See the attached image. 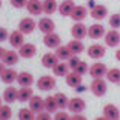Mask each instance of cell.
Wrapping results in <instances>:
<instances>
[{
	"label": "cell",
	"mask_w": 120,
	"mask_h": 120,
	"mask_svg": "<svg viewBox=\"0 0 120 120\" xmlns=\"http://www.w3.org/2000/svg\"><path fill=\"white\" fill-rule=\"evenodd\" d=\"M91 92L95 95V97H103L108 91V85H106V80L103 79H94L91 82V86H89Z\"/></svg>",
	"instance_id": "obj_1"
},
{
	"label": "cell",
	"mask_w": 120,
	"mask_h": 120,
	"mask_svg": "<svg viewBox=\"0 0 120 120\" xmlns=\"http://www.w3.org/2000/svg\"><path fill=\"white\" fill-rule=\"evenodd\" d=\"M106 72H108V66L102 62H95L89 66V75L92 79H103L106 77Z\"/></svg>",
	"instance_id": "obj_2"
},
{
	"label": "cell",
	"mask_w": 120,
	"mask_h": 120,
	"mask_svg": "<svg viewBox=\"0 0 120 120\" xmlns=\"http://www.w3.org/2000/svg\"><path fill=\"white\" fill-rule=\"evenodd\" d=\"M86 108V103L82 97H72L69 99V103H68V111L72 114H82Z\"/></svg>",
	"instance_id": "obj_3"
},
{
	"label": "cell",
	"mask_w": 120,
	"mask_h": 120,
	"mask_svg": "<svg viewBox=\"0 0 120 120\" xmlns=\"http://www.w3.org/2000/svg\"><path fill=\"white\" fill-rule=\"evenodd\" d=\"M71 35H72V39H77V40L85 39L88 35V26L83 22H75L71 28Z\"/></svg>",
	"instance_id": "obj_4"
},
{
	"label": "cell",
	"mask_w": 120,
	"mask_h": 120,
	"mask_svg": "<svg viewBox=\"0 0 120 120\" xmlns=\"http://www.w3.org/2000/svg\"><path fill=\"white\" fill-rule=\"evenodd\" d=\"M35 28H37V22L32 17H25V19H22V20L19 22V31H22L25 35L34 32Z\"/></svg>",
	"instance_id": "obj_5"
},
{
	"label": "cell",
	"mask_w": 120,
	"mask_h": 120,
	"mask_svg": "<svg viewBox=\"0 0 120 120\" xmlns=\"http://www.w3.org/2000/svg\"><path fill=\"white\" fill-rule=\"evenodd\" d=\"M35 83L40 91H51L52 88H56V79L52 75H42Z\"/></svg>",
	"instance_id": "obj_6"
},
{
	"label": "cell",
	"mask_w": 120,
	"mask_h": 120,
	"mask_svg": "<svg viewBox=\"0 0 120 120\" xmlns=\"http://www.w3.org/2000/svg\"><path fill=\"white\" fill-rule=\"evenodd\" d=\"M106 34V29L102 23H94V25H89L88 28V37L92 40H99L102 37H105Z\"/></svg>",
	"instance_id": "obj_7"
},
{
	"label": "cell",
	"mask_w": 120,
	"mask_h": 120,
	"mask_svg": "<svg viewBox=\"0 0 120 120\" xmlns=\"http://www.w3.org/2000/svg\"><path fill=\"white\" fill-rule=\"evenodd\" d=\"M43 43H45L46 48H49V49H57L62 43V39H60V35L57 32H49V34H45L43 37Z\"/></svg>",
	"instance_id": "obj_8"
},
{
	"label": "cell",
	"mask_w": 120,
	"mask_h": 120,
	"mask_svg": "<svg viewBox=\"0 0 120 120\" xmlns=\"http://www.w3.org/2000/svg\"><path fill=\"white\" fill-rule=\"evenodd\" d=\"M105 45L109 46V48H116L120 45V32L117 29H111V31H106L105 34Z\"/></svg>",
	"instance_id": "obj_9"
},
{
	"label": "cell",
	"mask_w": 120,
	"mask_h": 120,
	"mask_svg": "<svg viewBox=\"0 0 120 120\" xmlns=\"http://www.w3.org/2000/svg\"><path fill=\"white\" fill-rule=\"evenodd\" d=\"M37 28H39L40 32H43V34H49V32H54L56 23H54L52 19H49V17H42L37 22Z\"/></svg>",
	"instance_id": "obj_10"
},
{
	"label": "cell",
	"mask_w": 120,
	"mask_h": 120,
	"mask_svg": "<svg viewBox=\"0 0 120 120\" xmlns=\"http://www.w3.org/2000/svg\"><path fill=\"white\" fill-rule=\"evenodd\" d=\"M86 52H88V56L91 57V59L99 60V59H102V57L106 54V48L103 45H100V43H92V45L88 48Z\"/></svg>",
	"instance_id": "obj_11"
},
{
	"label": "cell",
	"mask_w": 120,
	"mask_h": 120,
	"mask_svg": "<svg viewBox=\"0 0 120 120\" xmlns=\"http://www.w3.org/2000/svg\"><path fill=\"white\" fill-rule=\"evenodd\" d=\"M19 56L23 57V59H32V57L35 56V52H37V48H35L34 43H23V45L19 48Z\"/></svg>",
	"instance_id": "obj_12"
},
{
	"label": "cell",
	"mask_w": 120,
	"mask_h": 120,
	"mask_svg": "<svg viewBox=\"0 0 120 120\" xmlns=\"http://www.w3.org/2000/svg\"><path fill=\"white\" fill-rule=\"evenodd\" d=\"M8 42H9V45L12 46V48H15V49H19L23 43H25V34L22 31H12L9 34V39H8Z\"/></svg>",
	"instance_id": "obj_13"
},
{
	"label": "cell",
	"mask_w": 120,
	"mask_h": 120,
	"mask_svg": "<svg viewBox=\"0 0 120 120\" xmlns=\"http://www.w3.org/2000/svg\"><path fill=\"white\" fill-rule=\"evenodd\" d=\"M28 108H31L32 111H34L35 114L42 112V111H45V99H42L40 95H32L31 100L28 102Z\"/></svg>",
	"instance_id": "obj_14"
},
{
	"label": "cell",
	"mask_w": 120,
	"mask_h": 120,
	"mask_svg": "<svg viewBox=\"0 0 120 120\" xmlns=\"http://www.w3.org/2000/svg\"><path fill=\"white\" fill-rule=\"evenodd\" d=\"M17 75H19V72L14 68H5V71L2 72V75H0V79H2V82L6 83V85H12L14 82H17Z\"/></svg>",
	"instance_id": "obj_15"
},
{
	"label": "cell",
	"mask_w": 120,
	"mask_h": 120,
	"mask_svg": "<svg viewBox=\"0 0 120 120\" xmlns=\"http://www.w3.org/2000/svg\"><path fill=\"white\" fill-rule=\"evenodd\" d=\"M89 14H91V17L94 19V20H97V22L103 20V19L108 17V8H106L105 5H95V6L89 11Z\"/></svg>",
	"instance_id": "obj_16"
},
{
	"label": "cell",
	"mask_w": 120,
	"mask_h": 120,
	"mask_svg": "<svg viewBox=\"0 0 120 120\" xmlns=\"http://www.w3.org/2000/svg\"><path fill=\"white\" fill-rule=\"evenodd\" d=\"M103 116L109 120H119L120 119V109L116 105H112V103H108L103 108Z\"/></svg>",
	"instance_id": "obj_17"
},
{
	"label": "cell",
	"mask_w": 120,
	"mask_h": 120,
	"mask_svg": "<svg viewBox=\"0 0 120 120\" xmlns=\"http://www.w3.org/2000/svg\"><path fill=\"white\" fill-rule=\"evenodd\" d=\"M26 9L31 15H40L43 12V2L40 0H28Z\"/></svg>",
	"instance_id": "obj_18"
},
{
	"label": "cell",
	"mask_w": 120,
	"mask_h": 120,
	"mask_svg": "<svg viewBox=\"0 0 120 120\" xmlns=\"http://www.w3.org/2000/svg\"><path fill=\"white\" fill-rule=\"evenodd\" d=\"M88 15V8L83 6V5H75L72 14H71V19L74 22H83Z\"/></svg>",
	"instance_id": "obj_19"
},
{
	"label": "cell",
	"mask_w": 120,
	"mask_h": 120,
	"mask_svg": "<svg viewBox=\"0 0 120 120\" xmlns=\"http://www.w3.org/2000/svg\"><path fill=\"white\" fill-rule=\"evenodd\" d=\"M34 75L31 74V72H28V71H23V72H19L17 75V83L20 85V88H23V86H32V83H34Z\"/></svg>",
	"instance_id": "obj_20"
},
{
	"label": "cell",
	"mask_w": 120,
	"mask_h": 120,
	"mask_svg": "<svg viewBox=\"0 0 120 120\" xmlns=\"http://www.w3.org/2000/svg\"><path fill=\"white\" fill-rule=\"evenodd\" d=\"M19 59H20L19 52H15V51H12V49H6L2 62L5 63V66H14V65L19 62Z\"/></svg>",
	"instance_id": "obj_21"
},
{
	"label": "cell",
	"mask_w": 120,
	"mask_h": 120,
	"mask_svg": "<svg viewBox=\"0 0 120 120\" xmlns=\"http://www.w3.org/2000/svg\"><path fill=\"white\" fill-rule=\"evenodd\" d=\"M74 8H75L74 2L63 0V2L59 5V14H60V15H63V17H71V14H72Z\"/></svg>",
	"instance_id": "obj_22"
},
{
	"label": "cell",
	"mask_w": 120,
	"mask_h": 120,
	"mask_svg": "<svg viewBox=\"0 0 120 120\" xmlns=\"http://www.w3.org/2000/svg\"><path fill=\"white\" fill-rule=\"evenodd\" d=\"M68 48H69L71 54L72 56H80L83 51H85V45H83V42L82 40H77V39H72L71 42H68Z\"/></svg>",
	"instance_id": "obj_23"
},
{
	"label": "cell",
	"mask_w": 120,
	"mask_h": 120,
	"mask_svg": "<svg viewBox=\"0 0 120 120\" xmlns=\"http://www.w3.org/2000/svg\"><path fill=\"white\" fill-rule=\"evenodd\" d=\"M59 62L60 60H59V57L56 56V52H46L45 56L42 57V65L45 68H49V69H52Z\"/></svg>",
	"instance_id": "obj_24"
},
{
	"label": "cell",
	"mask_w": 120,
	"mask_h": 120,
	"mask_svg": "<svg viewBox=\"0 0 120 120\" xmlns=\"http://www.w3.org/2000/svg\"><path fill=\"white\" fill-rule=\"evenodd\" d=\"M17 92H19V89H15L14 86L8 85V88H5V91H3V102L8 103V105L14 103L15 100H17Z\"/></svg>",
	"instance_id": "obj_25"
},
{
	"label": "cell",
	"mask_w": 120,
	"mask_h": 120,
	"mask_svg": "<svg viewBox=\"0 0 120 120\" xmlns=\"http://www.w3.org/2000/svg\"><path fill=\"white\" fill-rule=\"evenodd\" d=\"M82 77H83V75L77 74V72H74V71H69L68 75L65 77V80H66L68 86H71V88H77L79 85H82Z\"/></svg>",
	"instance_id": "obj_26"
},
{
	"label": "cell",
	"mask_w": 120,
	"mask_h": 120,
	"mask_svg": "<svg viewBox=\"0 0 120 120\" xmlns=\"http://www.w3.org/2000/svg\"><path fill=\"white\" fill-rule=\"evenodd\" d=\"M32 95H34V92H32L31 86H23V88H20L19 92H17V100L22 102V103H25V102H29V100H31Z\"/></svg>",
	"instance_id": "obj_27"
},
{
	"label": "cell",
	"mask_w": 120,
	"mask_h": 120,
	"mask_svg": "<svg viewBox=\"0 0 120 120\" xmlns=\"http://www.w3.org/2000/svg\"><path fill=\"white\" fill-rule=\"evenodd\" d=\"M69 71L71 69H69V66H68L66 62H59V63L52 68V72H54L56 77H66Z\"/></svg>",
	"instance_id": "obj_28"
},
{
	"label": "cell",
	"mask_w": 120,
	"mask_h": 120,
	"mask_svg": "<svg viewBox=\"0 0 120 120\" xmlns=\"http://www.w3.org/2000/svg\"><path fill=\"white\" fill-rule=\"evenodd\" d=\"M54 52H56V56H57V57H59L60 62H68V60L72 57V54H71L69 48H68L66 45H60L59 48L54 51Z\"/></svg>",
	"instance_id": "obj_29"
},
{
	"label": "cell",
	"mask_w": 120,
	"mask_h": 120,
	"mask_svg": "<svg viewBox=\"0 0 120 120\" xmlns=\"http://www.w3.org/2000/svg\"><path fill=\"white\" fill-rule=\"evenodd\" d=\"M106 80L114 85H120V68H109L106 72Z\"/></svg>",
	"instance_id": "obj_30"
},
{
	"label": "cell",
	"mask_w": 120,
	"mask_h": 120,
	"mask_svg": "<svg viewBox=\"0 0 120 120\" xmlns=\"http://www.w3.org/2000/svg\"><path fill=\"white\" fill-rule=\"evenodd\" d=\"M45 111L49 114H56L59 111V106H57V102H56V97L54 95H48L45 99Z\"/></svg>",
	"instance_id": "obj_31"
},
{
	"label": "cell",
	"mask_w": 120,
	"mask_h": 120,
	"mask_svg": "<svg viewBox=\"0 0 120 120\" xmlns=\"http://www.w3.org/2000/svg\"><path fill=\"white\" fill-rule=\"evenodd\" d=\"M56 11H59V3L57 0H43V12L48 15L54 14Z\"/></svg>",
	"instance_id": "obj_32"
},
{
	"label": "cell",
	"mask_w": 120,
	"mask_h": 120,
	"mask_svg": "<svg viewBox=\"0 0 120 120\" xmlns=\"http://www.w3.org/2000/svg\"><path fill=\"white\" fill-rule=\"evenodd\" d=\"M54 97H56V102H57L59 109H68V103H69V99L66 97V94H63V92H57Z\"/></svg>",
	"instance_id": "obj_33"
},
{
	"label": "cell",
	"mask_w": 120,
	"mask_h": 120,
	"mask_svg": "<svg viewBox=\"0 0 120 120\" xmlns=\"http://www.w3.org/2000/svg\"><path fill=\"white\" fill-rule=\"evenodd\" d=\"M37 114L31 109V108H22L19 111V120H35Z\"/></svg>",
	"instance_id": "obj_34"
},
{
	"label": "cell",
	"mask_w": 120,
	"mask_h": 120,
	"mask_svg": "<svg viewBox=\"0 0 120 120\" xmlns=\"http://www.w3.org/2000/svg\"><path fill=\"white\" fill-rule=\"evenodd\" d=\"M12 117V109H11V106L8 105H2L0 106V120H9Z\"/></svg>",
	"instance_id": "obj_35"
},
{
	"label": "cell",
	"mask_w": 120,
	"mask_h": 120,
	"mask_svg": "<svg viewBox=\"0 0 120 120\" xmlns=\"http://www.w3.org/2000/svg\"><path fill=\"white\" fill-rule=\"evenodd\" d=\"M74 72H77V74H80V75H85L86 72H89V66H88V63L86 62H83V60H80L77 63V66L74 68Z\"/></svg>",
	"instance_id": "obj_36"
},
{
	"label": "cell",
	"mask_w": 120,
	"mask_h": 120,
	"mask_svg": "<svg viewBox=\"0 0 120 120\" xmlns=\"http://www.w3.org/2000/svg\"><path fill=\"white\" fill-rule=\"evenodd\" d=\"M108 22H109L111 29H119V28H120V14H112V15H109Z\"/></svg>",
	"instance_id": "obj_37"
},
{
	"label": "cell",
	"mask_w": 120,
	"mask_h": 120,
	"mask_svg": "<svg viewBox=\"0 0 120 120\" xmlns=\"http://www.w3.org/2000/svg\"><path fill=\"white\" fill-rule=\"evenodd\" d=\"M54 120H71V116L65 109H59L54 114Z\"/></svg>",
	"instance_id": "obj_38"
},
{
	"label": "cell",
	"mask_w": 120,
	"mask_h": 120,
	"mask_svg": "<svg viewBox=\"0 0 120 120\" xmlns=\"http://www.w3.org/2000/svg\"><path fill=\"white\" fill-rule=\"evenodd\" d=\"M79 62H80V59H79V56H72V57H71V59H69V60L66 62V63H68V66H69V69L72 71V69H74L75 66H77V63H79Z\"/></svg>",
	"instance_id": "obj_39"
},
{
	"label": "cell",
	"mask_w": 120,
	"mask_h": 120,
	"mask_svg": "<svg viewBox=\"0 0 120 120\" xmlns=\"http://www.w3.org/2000/svg\"><path fill=\"white\" fill-rule=\"evenodd\" d=\"M9 2L14 8H26V3H28V0H9Z\"/></svg>",
	"instance_id": "obj_40"
},
{
	"label": "cell",
	"mask_w": 120,
	"mask_h": 120,
	"mask_svg": "<svg viewBox=\"0 0 120 120\" xmlns=\"http://www.w3.org/2000/svg\"><path fill=\"white\" fill-rule=\"evenodd\" d=\"M35 120H52V117H51L49 112H46V111H42V112H39L37 116H35Z\"/></svg>",
	"instance_id": "obj_41"
},
{
	"label": "cell",
	"mask_w": 120,
	"mask_h": 120,
	"mask_svg": "<svg viewBox=\"0 0 120 120\" xmlns=\"http://www.w3.org/2000/svg\"><path fill=\"white\" fill-rule=\"evenodd\" d=\"M9 34H11V32L8 31L6 28H3V26H2V28H0V42L8 40V39H9Z\"/></svg>",
	"instance_id": "obj_42"
},
{
	"label": "cell",
	"mask_w": 120,
	"mask_h": 120,
	"mask_svg": "<svg viewBox=\"0 0 120 120\" xmlns=\"http://www.w3.org/2000/svg\"><path fill=\"white\" fill-rule=\"evenodd\" d=\"M71 120H88L83 114H72L71 116Z\"/></svg>",
	"instance_id": "obj_43"
},
{
	"label": "cell",
	"mask_w": 120,
	"mask_h": 120,
	"mask_svg": "<svg viewBox=\"0 0 120 120\" xmlns=\"http://www.w3.org/2000/svg\"><path fill=\"white\" fill-rule=\"evenodd\" d=\"M95 5H97V3H95L94 0H89V2H88V5H86V8H89V11H91V9H92V8H94V6H95Z\"/></svg>",
	"instance_id": "obj_44"
},
{
	"label": "cell",
	"mask_w": 120,
	"mask_h": 120,
	"mask_svg": "<svg viewBox=\"0 0 120 120\" xmlns=\"http://www.w3.org/2000/svg\"><path fill=\"white\" fill-rule=\"evenodd\" d=\"M74 89H75V91H79V92H83V91H85V86H83V85H79L77 88H74Z\"/></svg>",
	"instance_id": "obj_45"
},
{
	"label": "cell",
	"mask_w": 120,
	"mask_h": 120,
	"mask_svg": "<svg viewBox=\"0 0 120 120\" xmlns=\"http://www.w3.org/2000/svg\"><path fill=\"white\" fill-rule=\"evenodd\" d=\"M5 52H6V49H5V48H2V46H0V60L3 59V56H5Z\"/></svg>",
	"instance_id": "obj_46"
},
{
	"label": "cell",
	"mask_w": 120,
	"mask_h": 120,
	"mask_svg": "<svg viewBox=\"0 0 120 120\" xmlns=\"http://www.w3.org/2000/svg\"><path fill=\"white\" fill-rule=\"evenodd\" d=\"M3 71H5V63H3V62H0V75H2Z\"/></svg>",
	"instance_id": "obj_47"
},
{
	"label": "cell",
	"mask_w": 120,
	"mask_h": 120,
	"mask_svg": "<svg viewBox=\"0 0 120 120\" xmlns=\"http://www.w3.org/2000/svg\"><path fill=\"white\" fill-rule=\"evenodd\" d=\"M116 59L120 62V49H117V51H116Z\"/></svg>",
	"instance_id": "obj_48"
},
{
	"label": "cell",
	"mask_w": 120,
	"mask_h": 120,
	"mask_svg": "<svg viewBox=\"0 0 120 120\" xmlns=\"http://www.w3.org/2000/svg\"><path fill=\"white\" fill-rule=\"evenodd\" d=\"M94 120H109V119H106L105 116H100V117H97V119H94Z\"/></svg>",
	"instance_id": "obj_49"
},
{
	"label": "cell",
	"mask_w": 120,
	"mask_h": 120,
	"mask_svg": "<svg viewBox=\"0 0 120 120\" xmlns=\"http://www.w3.org/2000/svg\"><path fill=\"white\" fill-rule=\"evenodd\" d=\"M2 105H3V102H2V97H0V106H2Z\"/></svg>",
	"instance_id": "obj_50"
},
{
	"label": "cell",
	"mask_w": 120,
	"mask_h": 120,
	"mask_svg": "<svg viewBox=\"0 0 120 120\" xmlns=\"http://www.w3.org/2000/svg\"><path fill=\"white\" fill-rule=\"evenodd\" d=\"M0 8H2V0H0Z\"/></svg>",
	"instance_id": "obj_51"
},
{
	"label": "cell",
	"mask_w": 120,
	"mask_h": 120,
	"mask_svg": "<svg viewBox=\"0 0 120 120\" xmlns=\"http://www.w3.org/2000/svg\"><path fill=\"white\" fill-rule=\"evenodd\" d=\"M69 2H72V0H69Z\"/></svg>",
	"instance_id": "obj_52"
},
{
	"label": "cell",
	"mask_w": 120,
	"mask_h": 120,
	"mask_svg": "<svg viewBox=\"0 0 120 120\" xmlns=\"http://www.w3.org/2000/svg\"><path fill=\"white\" fill-rule=\"evenodd\" d=\"M119 120H120V119H119Z\"/></svg>",
	"instance_id": "obj_53"
}]
</instances>
